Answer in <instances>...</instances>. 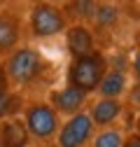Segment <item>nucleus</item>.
I'll use <instances>...</instances> for the list:
<instances>
[{"label":"nucleus","mask_w":140,"mask_h":147,"mask_svg":"<svg viewBox=\"0 0 140 147\" xmlns=\"http://www.w3.org/2000/svg\"><path fill=\"white\" fill-rule=\"evenodd\" d=\"M129 84H131V77L126 70H114V68H108V72L103 75L96 94L98 98H117V100H124L126 91H129Z\"/></svg>","instance_id":"12"},{"label":"nucleus","mask_w":140,"mask_h":147,"mask_svg":"<svg viewBox=\"0 0 140 147\" xmlns=\"http://www.w3.org/2000/svg\"><path fill=\"white\" fill-rule=\"evenodd\" d=\"M129 77L131 82H140V47L133 49V56L129 59Z\"/></svg>","instance_id":"17"},{"label":"nucleus","mask_w":140,"mask_h":147,"mask_svg":"<svg viewBox=\"0 0 140 147\" xmlns=\"http://www.w3.org/2000/svg\"><path fill=\"white\" fill-rule=\"evenodd\" d=\"M33 140L26 131L21 117L0 121V147H30Z\"/></svg>","instance_id":"13"},{"label":"nucleus","mask_w":140,"mask_h":147,"mask_svg":"<svg viewBox=\"0 0 140 147\" xmlns=\"http://www.w3.org/2000/svg\"><path fill=\"white\" fill-rule=\"evenodd\" d=\"M91 96H86L84 91L75 89V86H61V89H49L47 91V103L56 110L61 117H73L77 112H84L89 105Z\"/></svg>","instance_id":"7"},{"label":"nucleus","mask_w":140,"mask_h":147,"mask_svg":"<svg viewBox=\"0 0 140 147\" xmlns=\"http://www.w3.org/2000/svg\"><path fill=\"white\" fill-rule=\"evenodd\" d=\"M121 147H140V136L138 133H129L124 138V145H121Z\"/></svg>","instance_id":"18"},{"label":"nucleus","mask_w":140,"mask_h":147,"mask_svg":"<svg viewBox=\"0 0 140 147\" xmlns=\"http://www.w3.org/2000/svg\"><path fill=\"white\" fill-rule=\"evenodd\" d=\"M94 133H96V126L84 110V112H77L73 117L63 119L54 142L56 147H89L94 140Z\"/></svg>","instance_id":"5"},{"label":"nucleus","mask_w":140,"mask_h":147,"mask_svg":"<svg viewBox=\"0 0 140 147\" xmlns=\"http://www.w3.org/2000/svg\"><path fill=\"white\" fill-rule=\"evenodd\" d=\"M108 68H110L108 54L103 49H96V51L79 56V59H70V63L65 68V84L84 91L86 96H94L103 75L108 72Z\"/></svg>","instance_id":"3"},{"label":"nucleus","mask_w":140,"mask_h":147,"mask_svg":"<svg viewBox=\"0 0 140 147\" xmlns=\"http://www.w3.org/2000/svg\"><path fill=\"white\" fill-rule=\"evenodd\" d=\"M70 21L68 16L63 14L61 5L56 3H38V5H30L28 14H26V30L33 40H51V38H59L68 30Z\"/></svg>","instance_id":"4"},{"label":"nucleus","mask_w":140,"mask_h":147,"mask_svg":"<svg viewBox=\"0 0 140 147\" xmlns=\"http://www.w3.org/2000/svg\"><path fill=\"white\" fill-rule=\"evenodd\" d=\"M119 24H121V7L114 0H98V9H96V16L91 21V30L96 38L117 30Z\"/></svg>","instance_id":"11"},{"label":"nucleus","mask_w":140,"mask_h":147,"mask_svg":"<svg viewBox=\"0 0 140 147\" xmlns=\"http://www.w3.org/2000/svg\"><path fill=\"white\" fill-rule=\"evenodd\" d=\"M26 19L12 7L0 9V61L7 59L9 54L21 47L26 40Z\"/></svg>","instance_id":"6"},{"label":"nucleus","mask_w":140,"mask_h":147,"mask_svg":"<svg viewBox=\"0 0 140 147\" xmlns=\"http://www.w3.org/2000/svg\"><path fill=\"white\" fill-rule=\"evenodd\" d=\"M124 100H117V98H96V100H89L86 105V115L91 117L94 126L96 128H110V126H117V121L124 117Z\"/></svg>","instance_id":"8"},{"label":"nucleus","mask_w":140,"mask_h":147,"mask_svg":"<svg viewBox=\"0 0 140 147\" xmlns=\"http://www.w3.org/2000/svg\"><path fill=\"white\" fill-rule=\"evenodd\" d=\"M63 14L68 16L70 24H84V26H91L96 9H98V0H65L61 5Z\"/></svg>","instance_id":"14"},{"label":"nucleus","mask_w":140,"mask_h":147,"mask_svg":"<svg viewBox=\"0 0 140 147\" xmlns=\"http://www.w3.org/2000/svg\"><path fill=\"white\" fill-rule=\"evenodd\" d=\"M24 105H26V96L12 86V82L7 80V72L3 68V61H0V121L21 117Z\"/></svg>","instance_id":"10"},{"label":"nucleus","mask_w":140,"mask_h":147,"mask_svg":"<svg viewBox=\"0 0 140 147\" xmlns=\"http://www.w3.org/2000/svg\"><path fill=\"white\" fill-rule=\"evenodd\" d=\"M26 3H28V7H30V5H38V3H47V0H26Z\"/></svg>","instance_id":"21"},{"label":"nucleus","mask_w":140,"mask_h":147,"mask_svg":"<svg viewBox=\"0 0 140 147\" xmlns=\"http://www.w3.org/2000/svg\"><path fill=\"white\" fill-rule=\"evenodd\" d=\"M7 3H9V0H0V9H3V7H7Z\"/></svg>","instance_id":"22"},{"label":"nucleus","mask_w":140,"mask_h":147,"mask_svg":"<svg viewBox=\"0 0 140 147\" xmlns=\"http://www.w3.org/2000/svg\"><path fill=\"white\" fill-rule=\"evenodd\" d=\"M49 3H56V5H63L65 0H49Z\"/></svg>","instance_id":"23"},{"label":"nucleus","mask_w":140,"mask_h":147,"mask_svg":"<svg viewBox=\"0 0 140 147\" xmlns=\"http://www.w3.org/2000/svg\"><path fill=\"white\" fill-rule=\"evenodd\" d=\"M126 133L119 126H110V128H96L94 140L89 147H121L124 145Z\"/></svg>","instance_id":"15"},{"label":"nucleus","mask_w":140,"mask_h":147,"mask_svg":"<svg viewBox=\"0 0 140 147\" xmlns=\"http://www.w3.org/2000/svg\"><path fill=\"white\" fill-rule=\"evenodd\" d=\"M21 121L33 142H51L63 124V117L47 103V98H26Z\"/></svg>","instance_id":"2"},{"label":"nucleus","mask_w":140,"mask_h":147,"mask_svg":"<svg viewBox=\"0 0 140 147\" xmlns=\"http://www.w3.org/2000/svg\"><path fill=\"white\" fill-rule=\"evenodd\" d=\"M133 133L140 136V112H135V119H133Z\"/></svg>","instance_id":"19"},{"label":"nucleus","mask_w":140,"mask_h":147,"mask_svg":"<svg viewBox=\"0 0 140 147\" xmlns=\"http://www.w3.org/2000/svg\"><path fill=\"white\" fill-rule=\"evenodd\" d=\"M3 68L7 72V80L16 91H21L26 96V91L38 89V86H49L51 77H54V65L44 54L33 47V45H21L16 47L7 59H3Z\"/></svg>","instance_id":"1"},{"label":"nucleus","mask_w":140,"mask_h":147,"mask_svg":"<svg viewBox=\"0 0 140 147\" xmlns=\"http://www.w3.org/2000/svg\"><path fill=\"white\" fill-rule=\"evenodd\" d=\"M38 147H56V142H54V140H51V142H40Z\"/></svg>","instance_id":"20"},{"label":"nucleus","mask_w":140,"mask_h":147,"mask_svg":"<svg viewBox=\"0 0 140 147\" xmlns=\"http://www.w3.org/2000/svg\"><path fill=\"white\" fill-rule=\"evenodd\" d=\"M65 35V51L70 54V59H79L86 56V54L96 51V35L91 30V26H84V24H70Z\"/></svg>","instance_id":"9"},{"label":"nucleus","mask_w":140,"mask_h":147,"mask_svg":"<svg viewBox=\"0 0 140 147\" xmlns=\"http://www.w3.org/2000/svg\"><path fill=\"white\" fill-rule=\"evenodd\" d=\"M126 107L140 112V82H131L129 84V91H126Z\"/></svg>","instance_id":"16"}]
</instances>
